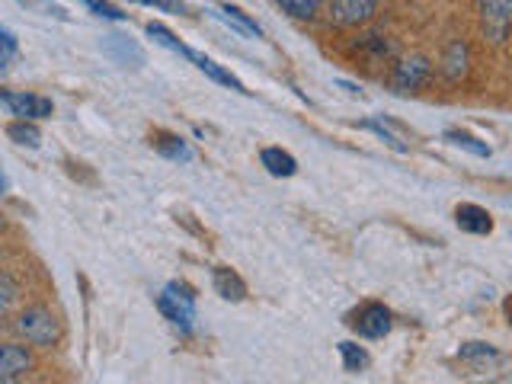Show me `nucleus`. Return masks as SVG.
<instances>
[{"instance_id": "nucleus-1", "label": "nucleus", "mask_w": 512, "mask_h": 384, "mask_svg": "<svg viewBox=\"0 0 512 384\" xmlns=\"http://www.w3.org/2000/svg\"><path fill=\"white\" fill-rule=\"evenodd\" d=\"M157 308L164 314L176 330L192 333V324H196V295L192 288L183 282H170L164 288V295L157 298Z\"/></svg>"}, {"instance_id": "nucleus-2", "label": "nucleus", "mask_w": 512, "mask_h": 384, "mask_svg": "<svg viewBox=\"0 0 512 384\" xmlns=\"http://www.w3.org/2000/svg\"><path fill=\"white\" fill-rule=\"evenodd\" d=\"M16 333L23 336L29 346H52L58 343L61 327L52 311L45 308H26L20 317H16Z\"/></svg>"}, {"instance_id": "nucleus-3", "label": "nucleus", "mask_w": 512, "mask_h": 384, "mask_svg": "<svg viewBox=\"0 0 512 384\" xmlns=\"http://www.w3.org/2000/svg\"><path fill=\"white\" fill-rule=\"evenodd\" d=\"M480 23L493 45H503L509 39V20H512V0H477Z\"/></svg>"}, {"instance_id": "nucleus-4", "label": "nucleus", "mask_w": 512, "mask_h": 384, "mask_svg": "<svg viewBox=\"0 0 512 384\" xmlns=\"http://www.w3.org/2000/svg\"><path fill=\"white\" fill-rule=\"evenodd\" d=\"M349 327L356 330L365 340H381V336L391 333V311L384 304H362V308L349 317Z\"/></svg>"}, {"instance_id": "nucleus-5", "label": "nucleus", "mask_w": 512, "mask_h": 384, "mask_svg": "<svg viewBox=\"0 0 512 384\" xmlns=\"http://www.w3.org/2000/svg\"><path fill=\"white\" fill-rule=\"evenodd\" d=\"M0 106H4L10 116L16 119H48L52 116V100H45V96H36V93H0Z\"/></svg>"}, {"instance_id": "nucleus-6", "label": "nucleus", "mask_w": 512, "mask_h": 384, "mask_svg": "<svg viewBox=\"0 0 512 384\" xmlns=\"http://www.w3.org/2000/svg\"><path fill=\"white\" fill-rule=\"evenodd\" d=\"M429 74H432V64H429V58H423V55H413V58H404L394 68V77H391V87L397 90V93H416L420 90L426 80H429Z\"/></svg>"}, {"instance_id": "nucleus-7", "label": "nucleus", "mask_w": 512, "mask_h": 384, "mask_svg": "<svg viewBox=\"0 0 512 384\" xmlns=\"http://www.w3.org/2000/svg\"><path fill=\"white\" fill-rule=\"evenodd\" d=\"M378 10V0H330V16L340 26L368 23Z\"/></svg>"}, {"instance_id": "nucleus-8", "label": "nucleus", "mask_w": 512, "mask_h": 384, "mask_svg": "<svg viewBox=\"0 0 512 384\" xmlns=\"http://www.w3.org/2000/svg\"><path fill=\"white\" fill-rule=\"evenodd\" d=\"M32 368V352L16 343H0V381L23 378Z\"/></svg>"}, {"instance_id": "nucleus-9", "label": "nucleus", "mask_w": 512, "mask_h": 384, "mask_svg": "<svg viewBox=\"0 0 512 384\" xmlns=\"http://www.w3.org/2000/svg\"><path fill=\"white\" fill-rule=\"evenodd\" d=\"M455 224L461 231H468V234H490L493 231V218L487 208H480L474 202H461L455 208Z\"/></svg>"}, {"instance_id": "nucleus-10", "label": "nucleus", "mask_w": 512, "mask_h": 384, "mask_svg": "<svg viewBox=\"0 0 512 384\" xmlns=\"http://www.w3.org/2000/svg\"><path fill=\"white\" fill-rule=\"evenodd\" d=\"M212 282H215V292L224 301H244L247 298V282L240 279L234 269H228V266H215Z\"/></svg>"}, {"instance_id": "nucleus-11", "label": "nucleus", "mask_w": 512, "mask_h": 384, "mask_svg": "<svg viewBox=\"0 0 512 384\" xmlns=\"http://www.w3.org/2000/svg\"><path fill=\"white\" fill-rule=\"evenodd\" d=\"M189 58L196 61V68L202 71V74H208L215 80V84H221V87H231V90H237V93H247V87L240 84V80L228 71V68H221L218 61H212V58H205V55H196V52H189Z\"/></svg>"}, {"instance_id": "nucleus-12", "label": "nucleus", "mask_w": 512, "mask_h": 384, "mask_svg": "<svg viewBox=\"0 0 512 384\" xmlns=\"http://www.w3.org/2000/svg\"><path fill=\"white\" fill-rule=\"evenodd\" d=\"M106 52L119 64H125V68H128V64H132V68H141V64H144V52L128 36H109Z\"/></svg>"}, {"instance_id": "nucleus-13", "label": "nucleus", "mask_w": 512, "mask_h": 384, "mask_svg": "<svg viewBox=\"0 0 512 384\" xmlns=\"http://www.w3.org/2000/svg\"><path fill=\"white\" fill-rule=\"evenodd\" d=\"M260 160H263V167L272 176H279V180H282V176H295L298 173V160L288 151H282V148H263Z\"/></svg>"}, {"instance_id": "nucleus-14", "label": "nucleus", "mask_w": 512, "mask_h": 384, "mask_svg": "<svg viewBox=\"0 0 512 384\" xmlns=\"http://www.w3.org/2000/svg\"><path fill=\"white\" fill-rule=\"evenodd\" d=\"M365 128H372L375 135H381V138L388 141L394 151H400V154H404V151L410 148V144H407V132H404V128H400L397 122H388V119H384V122H381V119H372V122H365Z\"/></svg>"}, {"instance_id": "nucleus-15", "label": "nucleus", "mask_w": 512, "mask_h": 384, "mask_svg": "<svg viewBox=\"0 0 512 384\" xmlns=\"http://www.w3.org/2000/svg\"><path fill=\"white\" fill-rule=\"evenodd\" d=\"M151 144L154 148L164 154V157H170V160H189L192 154H189V148H186V141L180 138V135H170V132H154L151 135Z\"/></svg>"}, {"instance_id": "nucleus-16", "label": "nucleus", "mask_w": 512, "mask_h": 384, "mask_svg": "<svg viewBox=\"0 0 512 384\" xmlns=\"http://www.w3.org/2000/svg\"><path fill=\"white\" fill-rule=\"evenodd\" d=\"M442 64H445V74L452 77V80H458L464 71H468V45H464L461 39H458V42H452V45L445 48Z\"/></svg>"}, {"instance_id": "nucleus-17", "label": "nucleus", "mask_w": 512, "mask_h": 384, "mask_svg": "<svg viewBox=\"0 0 512 384\" xmlns=\"http://www.w3.org/2000/svg\"><path fill=\"white\" fill-rule=\"evenodd\" d=\"M221 16L228 20L237 32H244V36H256L260 39L263 36V29H260V23L256 20H250V16L240 10V7H231V4H221Z\"/></svg>"}, {"instance_id": "nucleus-18", "label": "nucleus", "mask_w": 512, "mask_h": 384, "mask_svg": "<svg viewBox=\"0 0 512 384\" xmlns=\"http://www.w3.org/2000/svg\"><path fill=\"white\" fill-rule=\"evenodd\" d=\"M7 138H13L16 144H26V148H39L42 144V132L29 119H16L7 125Z\"/></svg>"}, {"instance_id": "nucleus-19", "label": "nucleus", "mask_w": 512, "mask_h": 384, "mask_svg": "<svg viewBox=\"0 0 512 384\" xmlns=\"http://www.w3.org/2000/svg\"><path fill=\"white\" fill-rule=\"evenodd\" d=\"M445 138L455 144V148H464V151H471L474 157H490V148L480 138H474L471 132H461V128H448Z\"/></svg>"}, {"instance_id": "nucleus-20", "label": "nucleus", "mask_w": 512, "mask_h": 384, "mask_svg": "<svg viewBox=\"0 0 512 384\" xmlns=\"http://www.w3.org/2000/svg\"><path fill=\"white\" fill-rule=\"evenodd\" d=\"M148 36L157 42V45H164V48H170L173 55H183V58H189V52L192 48H186L180 39L173 36V32L167 29V26H160V23H148Z\"/></svg>"}, {"instance_id": "nucleus-21", "label": "nucleus", "mask_w": 512, "mask_h": 384, "mask_svg": "<svg viewBox=\"0 0 512 384\" xmlns=\"http://www.w3.org/2000/svg\"><path fill=\"white\" fill-rule=\"evenodd\" d=\"M340 356H343V368L346 372H362V368H368V352L356 343H340Z\"/></svg>"}, {"instance_id": "nucleus-22", "label": "nucleus", "mask_w": 512, "mask_h": 384, "mask_svg": "<svg viewBox=\"0 0 512 384\" xmlns=\"http://www.w3.org/2000/svg\"><path fill=\"white\" fill-rule=\"evenodd\" d=\"M279 7L288 16H295V20H311V16L324 7V0H279Z\"/></svg>"}, {"instance_id": "nucleus-23", "label": "nucleus", "mask_w": 512, "mask_h": 384, "mask_svg": "<svg viewBox=\"0 0 512 384\" xmlns=\"http://www.w3.org/2000/svg\"><path fill=\"white\" fill-rule=\"evenodd\" d=\"M16 52H20V45H16V36L10 29L0 26V74H4L10 64L16 61Z\"/></svg>"}, {"instance_id": "nucleus-24", "label": "nucleus", "mask_w": 512, "mask_h": 384, "mask_svg": "<svg viewBox=\"0 0 512 384\" xmlns=\"http://www.w3.org/2000/svg\"><path fill=\"white\" fill-rule=\"evenodd\" d=\"M461 356L464 359H474V362H484V359H496V349L487 343H464L461 346Z\"/></svg>"}, {"instance_id": "nucleus-25", "label": "nucleus", "mask_w": 512, "mask_h": 384, "mask_svg": "<svg viewBox=\"0 0 512 384\" xmlns=\"http://www.w3.org/2000/svg\"><path fill=\"white\" fill-rule=\"evenodd\" d=\"M84 4H87L96 16H103V20H128V13H122L119 7L106 4V0H84Z\"/></svg>"}, {"instance_id": "nucleus-26", "label": "nucleus", "mask_w": 512, "mask_h": 384, "mask_svg": "<svg viewBox=\"0 0 512 384\" xmlns=\"http://www.w3.org/2000/svg\"><path fill=\"white\" fill-rule=\"evenodd\" d=\"M132 4H144V7H157L164 13H186L183 0H132Z\"/></svg>"}, {"instance_id": "nucleus-27", "label": "nucleus", "mask_w": 512, "mask_h": 384, "mask_svg": "<svg viewBox=\"0 0 512 384\" xmlns=\"http://www.w3.org/2000/svg\"><path fill=\"white\" fill-rule=\"evenodd\" d=\"M10 301H13V282L7 276H0V314L7 311Z\"/></svg>"}]
</instances>
